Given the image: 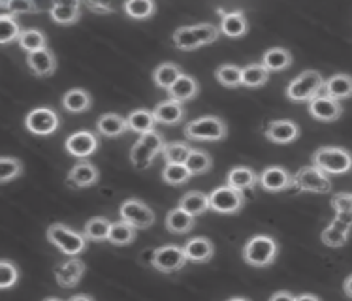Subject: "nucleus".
<instances>
[{"instance_id":"f257e3e1","label":"nucleus","mask_w":352,"mask_h":301,"mask_svg":"<svg viewBox=\"0 0 352 301\" xmlns=\"http://www.w3.org/2000/svg\"><path fill=\"white\" fill-rule=\"evenodd\" d=\"M280 245L270 236H252L243 247V260L252 267H267L277 260Z\"/></svg>"},{"instance_id":"f03ea898","label":"nucleus","mask_w":352,"mask_h":301,"mask_svg":"<svg viewBox=\"0 0 352 301\" xmlns=\"http://www.w3.org/2000/svg\"><path fill=\"white\" fill-rule=\"evenodd\" d=\"M164 145V136L158 130L147 132L144 136L138 137L136 144L132 145V149H130V162L136 166V170L144 172V170H147L155 162V158L158 155H162Z\"/></svg>"},{"instance_id":"7ed1b4c3","label":"nucleus","mask_w":352,"mask_h":301,"mask_svg":"<svg viewBox=\"0 0 352 301\" xmlns=\"http://www.w3.org/2000/svg\"><path fill=\"white\" fill-rule=\"evenodd\" d=\"M45 236H47V241L51 245H55L58 251L66 254L68 258L70 256H79L81 252H85L87 243H89L83 234H79L76 230L68 228L66 224L60 223L51 224L47 232H45Z\"/></svg>"},{"instance_id":"20e7f679","label":"nucleus","mask_w":352,"mask_h":301,"mask_svg":"<svg viewBox=\"0 0 352 301\" xmlns=\"http://www.w3.org/2000/svg\"><path fill=\"white\" fill-rule=\"evenodd\" d=\"M313 166L326 175H343L352 170V153L343 147H320L313 155Z\"/></svg>"},{"instance_id":"39448f33","label":"nucleus","mask_w":352,"mask_h":301,"mask_svg":"<svg viewBox=\"0 0 352 301\" xmlns=\"http://www.w3.org/2000/svg\"><path fill=\"white\" fill-rule=\"evenodd\" d=\"M326 81L316 70H305L294 78L287 87V98L290 102H311L324 93Z\"/></svg>"},{"instance_id":"423d86ee","label":"nucleus","mask_w":352,"mask_h":301,"mask_svg":"<svg viewBox=\"0 0 352 301\" xmlns=\"http://www.w3.org/2000/svg\"><path fill=\"white\" fill-rule=\"evenodd\" d=\"M185 136L195 142H221L226 137V122L217 115H204L185 124Z\"/></svg>"},{"instance_id":"0eeeda50","label":"nucleus","mask_w":352,"mask_h":301,"mask_svg":"<svg viewBox=\"0 0 352 301\" xmlns=\"http://www.w3.org/2000/svg\"><path fill=\"white\" fill-rule=\"evenodd\" d=\"M294 188L300 192H315V194H330L331 185L330 175L320 172L315 166H303L302 170L294 173Z\"/></svg>"},{"instance_id":"6e6552de","label":"nucleus","mask_w":352,"mask_h":301,"mask_svg":"<svg viewBox=\"0 0 352 301\" xmlns=\"http://www.w3.org/2000/svg\"><path fill=\"white\" fill-rule=\"evenodd\" d=\"M209 196V209L221 213V215H236L245 205V194L236 190V188L223 185L217 187Z\"/></svg>"},{"instance_id":"1a4fd4ad","label":"nucleus","mask_w":352,"mask_h":301,"mask_svg":"<svg viewBox=\"0 0 352 301\" xmlns=\"http://www.w3.org/2000/svg\"><path fill=\"white\" fill-rule=\"evenodd\" d=\"M119 219L124 221V223L132 224L136 230H147L151 228L157 216H155V211H153L145 201L142 200H124L119 208Z\"/></svg>"},{"instance_id":"9d476101","label":"nucleus","mask_w":352,"mask_h":301,"mask_svg":"<svg viewBox=\"0 0 352 301\" xmlns=\"http://www.w3.org/2000/svg\"><path fill=\"white\" fill-rule=\"evenodd\" d=\"M25 126L34 136H51L60 126V117L55 109L34 108L25 117Z\"/></svg>"},{"instance_id":"9b49d317","label":"nucleus","mask_w":352,"mask_h":301,"mask_svg":"<svg viewBox=\"0 0 352 301\" xmlns=\"http://www.w3.org/2000/svg\"><path fill=\"white\" fill-rule=\"evenodd\" d=\"M100 147V140H98V132H93V130H78L70 136L66 137L65 149L76 158H81L85 160L91 155H94Z\"/></svg>"},{"instance_id":"f8f14e48","label":"nucleus","mask_w":352,"mask_h":301,"mask_svg":"<svg viewBox=\"0 0 352 301\" xmlns=\"http://www.w3.org/2000/svg\"><path fill=\"white\" fill-rule=\"evenodd\" d=\"M188 260L185 256V251L177 245H162L155 249V260L153 267L160 273H175L181 271Z\"/></svg>"},{"instance_id":"ddd939ff","label":"nucleus","mask_w":352,"mask_h":301,"mask_svg":"<svg viewBox=\"0 0 352 301\" xmlns=\"http://www.w3.org/2000/svg\"><path fill=\"white\" fill-rule=\"evenodd\" d=\"M87 265L79 256H70L65 262L55 265V280H57L58 287L63 288H72L79 285V280L83 279L85 275Z\"/></svg>"},{"instance_id":"4468645a","label":"nucleus","mask_w":352,"mask_h":301,"mask_svg":"<svg viewBox=\"0 0 352 301\" xmlns=\"http://www.w3.org/2000/svg\"><path fill=\"white\" fill-rule=\"evenodd\" d=\"M258 185L267 192H285L294 188V175L280 166H270L260 173Z\"/></svg>"},{"instance_id":"2eb2a0df","label":"nucleus","mask_w":352,"mask_h":301,"mask_svg":"<svg viewBox=\"0 0 352 301\" xmlns=\"http://www.w3.org/2000/svg\"><path fill=\"white\" fill-rule=\"evenodd\" d=\"M307 108H309L311 117L320 122H333L338 121L339 117L343 115V106H341V102L333 100V98L326 96L324 93L320 94V96L313 98Z\"/></svg>"},{"instance_id":"dca6fc26","label":"nucleus","mask_w":352,"mask_h":301,"mask_svg":"<svg viewBox=\"0 0 352 301\" xmlns=\"http://www.w3.org/2000/svg\"><path fill=\"white\" fill-rule=\"evenodd\" d=\"M100 179V170L89 162V160H79L72 170L66 175V181L72 188H89L96 185Z\"/></svg>"},{"instance_id":"f3484780","label":"nucleus","mask_w":352,"mask_h":301,"mask_svg":"<svg viewBox=\"0 0 352 301\" xmlns=\"http://www.w3.org/2000/svg\"><path fill=\"white\" fill-rule=\"evenodd\" d=\"M266 137L270 142L279 145L292 144L300 137V126H298V122L290 121V119L272 121L266 126Z\"/></svg>"},{"instance_id":"a211bd4d","label":"nucleus","mask_w":352,"mask_h":301,"mask_svg":"<svg viewBox=\"0 0 352 301\" xmlns=\"http://www.w3.org/2000/svg\"><path fill=\"white\" fill-rule=\"evenodd\" d=\"M27 66L30 68V72L38 76V78H50L57 70V57L47 47V49L36 51V53L27 55Z\"/></svg>"},{"instance_id":"6ab92c4d","label":"nucleus","mask_w":352,"mask_h":301,"mask_svg":"<svg viewBox=\"0 0 352 301\" xmlns=\"http://www.w3.org/2000/svg\"><path fill=\"white\" fill-rule=\"evenodd\" d=\"M221 14V34L228 38H241L247 34L249 30V23H247V17H245L243 12H224V10H217Z\"/></svg>"},{"instance_id":"aec40b11","label":"nucleus","mask_w":352,"mask_h":301,"mask_svg":"<svg viewBox=\"0 0 352 301\" xmlns=\"http://www.w3.org/2000/svg\"><path fill=\"white\" fill-rule=\"evenodd\" d=\"M258 181L260 175H256V172L249 166H236L226 175V185L243 194L251 192L252 188L258 185Z\"/></svg>"},{"instance_id":"412c9836","label":"nucleus","mask_w":352,"mask_h":301,"mask_svg":"<svg viewBox=\"0 0 352 301\" xmlns=\"http://www.w3.org/2000/svg\"><path fill=\"white\" fill-rule=\"evenodd\" d=\"M183 251H185V256H187L188 262H192V264H206V262L213 258L215 247L211 243V239L200 236L190 237L185 243V247H183Z\"/></svg>"},{"instance_id":"4be33fe9","label":"nucleus","mask_w":352,"mask_h":301,"mask_svg":"<svg viewBox=\"0 0 352 301\" xmlns=\"http://www.w3.org/2000/svg\"><path fill=\"white\" fill-rule=\"evenodd\" d=\"M324 94L338 102L352 98V76H349V74H336L330 79H326Z\"/></svg>"},{"instance_id":"5701e85b","label":"nucleus","mask_w":352,"mask_h":301,"mask_svg":"<svg viewBox=\"0 0 352 301\" xmlns=\"http://www.w3.org/2000/svg\"><path fill=\"white\" fill-rule=\"evenodd\" d=\"M196 226V216L188 215L187 211H183L181 208H175L172 211H168L166 215V230L170 234L181 236V234H188L192 232Z\"/></svg>"},{"instance_id":"b1692460","label":"nucleus","mask_w":352,"mask_h":301,"mask_svg":"<svg viewBox=\"0 0 352 301\" xmlns=\"http://www.w3.org/2000/svg\"><path fill=\"white\" fill-rule=\"evenodd\" d=\"M153 113L157 117V122H162V124L172 126V124H177V122L183 121L185 109H183V104H181V102L168 98V100L158 102L157 108L153 109Z\"/></svg>"},{"instance_id":"393cba45","label":"nucleus","mask_w":352,"mask_h":301,"mask_svg":"<svg viewBox=\"0 0 352 301\" xmlns=\"http://www.w3.org/2000/svg\"><path fill=\"white\" fill-rule=\"evenodd\" d=\"M129 130V122L117 113H104L96 121V132L106 137H119Z\"/></svg>"},{"instance_id":"a878e982","label":"nucleus","mask_w":352,"mask_h":301,"mask_svg":"<svg viewBox=\"0 0 352 301\" xmlns=\"http://www.w3.org/2000/svg\"><path fill=\"white\" fill-rule=\"evenodd\" d=\"M50 15L57 25H74L81 17V4L79 2H55L51 4Z\"/></svg>"},{"instance_id":"bb28decb","label":"nucleus","mask_w":352,"mask_h":301,"mask_svg":"<svg viewBox=\"0 0 352 301\" xmlns=\"http://www.w3.org/2000/svg\"><path fill=\"white\" fill-rule=\"evenodd\" d=\"M198 93H200V85H198V81H196L192 76H187V74H183V76L173 83L172 89L168 91L170 98H172V100L181 102V104L196 98Z\"/></svg>"},{"instance_id":"cd10ccee","label":"nucleus","mask_w":352,"mask_h":301,"mask_svg":"<svg viewBox=\"0 0 352 301\" xmlns=\"http://www.w3.org/2000/svg\"><path fill=\"white\" fill-rule=\"evenodd\" d=\"M93 106V98L85 89H70L63 94V108L70 113H85Z\"/></svg>"},{"instance_id":"c85d7f7f","label":"nucleus","mask_w":352,"mask_h":301,"mask_svg":"<svg viewBox=\"0 0 352 301\" xmlns=\"http://www.w3.org/2000/svg\"><path fill=\"white\" fill-rule=\"evenodd\" d=\"M262 66L266 68L267 72H283L292 65V53L283 47H272L262 55Z\"/></svg>"},{"instance_id":"c756f323","label":"nucleus","mask_w":352,"mask_h":301,"mask_svg":"<svg viewBox=\"0 0 352 301\" xmlns=\"http://www.w3.org/2000/svg\"><path fill=\"white\" fill-rule=\"evenodd\" d=\"M111 224L113 223L109 219H106V216H93L91 221H87L81 234L87 237V241H94V243L108 241Z\"/></svg>"},{"instance_id":"7c9ffc66","label":"nucleus","mask_w":352,"mask_h":301,"mask_svg":"<svg viewBox=\"0 0 352 301\" xmlns=\"http://www.w3.org/2000/svg\"><path fill=\"white\" fill-rule=\"evenodd\" d=\"M126 122H129V130L136 132L140 136H144L147 132H153L155 130V124H157V117L149 109H134L130 111V115L126 117Z\"/></svg>"},{"instance_id":"2f4dec72","label":"nucleus","mask_w":352,"mask_h":301,"mask_svg":"<svg viewBox=\"0 0 352 301\" xmlns=\"http://www.w3.org/2000/svg\"><path fill=\"white\" fill-rule=\"evenodd\" d=\"M179 208L187 211L188 215L200 216L206 211H209V196L206 192H200V190H190L185 196H181Z\"/></svg>"},{"instance_id":"473e14b6","label":"nucleus","mask_w":352,"mask_h":301,"mask_svg":"<svg viewBox=\"0 0 352 301\" xmlns=\"http://www.w3.org/2000/svg\"><path fill=\"white\" fill-rule=\"evenodd\" d=\"M181 68L175 63H164V65L157 66V70L153 72V81L158 89H164V91H170L173 87V83L181 78Z\"/></svg>"},{"instance_id":"72a5a7b5","label":"nucleus","mask_w":352,"mask_h":301,"mask_svg":"<svg viewBox=\"0 0 352 301\" xmlns=\"http://www.w3.org/2000/svg\"><path fill=\"white\" fill-rule=\"evenodd\" d=\"M138 230L132 226V224L124 223V221H117V223L111 224V232H109V243L116 245V247H126V245H132L136 241Z\"/></svg>"},{"instance_id":"f704fd0d","label":"nucleus","mask_w":352,"mask_h":301,"mask_svg":"<svg viewBox=\"0 0 352 301\" xmlns=\"http://www.w3.org/2000/svg\"><path fill=\"white\" fill-rule=\"evenodd\" d=\"M267 79H270V72L262 66V63H252L241 68V85L256 89V87L266 85Z\"/></svg>"},{"instance_id":"c9c22d12","label":"nucleus","mask_w":352,"mask_h":301,"mask_svg":"<svg viewBox=\"0 0 352 301\" xmlns=\"http://www.w3.org/2000/svg\"><path fill=\"white\" fill-rule=\"evenodd\" d=\"M190 153H192V147L185 142H170L164 145L162 157L166 164H187Z\"/></svg>"},{"instance_id":"e433bc0d","label":"nucleus","mask_w":352,"mask_h":301,"mask_svg":"<svg viewBox=\"0 0 352 301\" xmlns=\"http://www.w3.org/2000/svg\"><path fill=\"white\" fill-rule=\"evenodd\" d=\"M19 47L27 51V55L30 53H36V51L47 49V38L43 34L42 30L38 29H27L23 30L21 38H19Z\"/></svg>"},{"instance_id":"4c0bfd02","label":"nucleus","mask_w":352,"mask_h":301,"mask_svg":"<svg viewBox=\"0 0 352 301\" xmlns=\"http://www.w3.org/2000/svg\"><path fill=\"white\" fill-rule=\"evenodd\" d=\"M122 10L132 19H149L157 12V4L153 0H129L122 4Z\"/></svg>"},{"instance_id":"58836bf2","label":"nucleus","mask_w":352,"mask_h":301,"mask_svg":"<svg viewBox=\"0 0 352 301\" xmlns=\"http://www.w3.org/2000/svg\"><path fill=\"white\" fill-rule=\"evenodd\" d=\"M23 30L19 27V23L15 21L14 15L0 14V42L2 45H10L12 42H19Z\"/></svg>"},{"instance_id":"ea45409f","label":"nucleus","mask_w":352,"mask_h":301,"mask_svg":"<svg viewBox=\"0 0 352 301\" xmlns=\"http://www.w3.org/2000/svg\"><path fill=\"white\" fill-rule=\"evenodd\" d=\"M188 172L190 175H204V173H208L211 170V166H213V160L209 157L206 150L201 149H192L190 153V157H188L187 164Z\"/></svg>"},{"instance_id":"a19ab883","label":"nucleus","mask_w":352,"mask_h":301,"mask_svg":"<svg viewBox=\"0 0 352 301\" xmlns=\"http://www.w3.org/2000/svg\"><path fill=\"white\" fill-rule=\"evenodd\" d=\"M173 43H175V47L181 51H195L198 47H201L200 42H198V38L195 34V29H192V25L190 27H179V29L173 32L172 36Z\"/></svg>"},{"instance_id":"79ce46f5","label":"nucleus","mask_w":352,"mask_h":301,"mask_svg":"<svg viewBox=\"0 0 352 301\" xmlns=\"http://www.w3.org/2000/svg\"><path fill=\"white\" fill-rule=\"evenodd\" d=\"M192 175L188 172V168L185 164H166L162 170V179L172 185V187H181L185 185Z\"/></svg>"},{"instance_id":"37998d69","label":"nucleus","mask_w":352,"mask_h":301,"mask_svg":"<svg viewBox=\"0 0 352 301\" xmlns=\"http://www.w3.org/2000/svg\"><path fill=\"white\" fill-rule=\"evenodd\" d=\"M215 78L223 87L236 89L241 85V68L236 65H221L215 70Z\"/></svg>"},{"instance_id":"c03bdc74","label":"nucleus","mask_w":352,"mask_h":301,"mask_svg":"<svg viewBox=\"0 0 352 301\" xmlns=\"http://www.w3.org/2000/svg\"><path fill=\"white\" fill-rule=\"evenodd\" d=\"M23 173L21 160L14 157H2L0 158V183L8 185L10 181L17 179Z\"/></svg>"},{"instance_id":"a18cd8bd","label":"nucleus","mask_w":352,"mask_h":301,"mask_svg":"<svg viewBox=\"0 0 352 301\" xmlns=\"http://www.w3.org/2000/svg\"><path fill=\"white\" fill-rule=\"evenodd\" d=\"M2 14L8 15H25V14H38L40 8L32 0H12V2H0Z\"/></svg>"},{"instance_id":"49530a36","label":"nucleus","mask_w":352,"mask_h":301,"mask_svg":"<svg viewBox=\"0 0 352 301\" xmlns=\"http://www.w3.org/2000/svg\"><path fill=\"white\" fill-rule=\"evenodd\" d=\"M192 29H195V34L201 47L217 42L219 36H221V29L215 27V25H211V23H198V25H192Z\"/></svg>"},{"instance_id":"de8ad7c7","label":"nucleus","mask_w":352,"mask_h":301,"mask_svg":"<svg viewBox=\"0 0 352 301\" xmlns=\"http://www.w3.org/2000/svg\"><path fill=\"white\" fill-rule=\"evenodd\" d=\"M320 241H322L326 247L339 249V247H345V245L349 243V234H345V232H341V230L338 228H333V226H328L326 230H322Z\"/></svg>"},{"instance_id":"09e8293b","label":"nucleus","mask_w":352,"mask_h":301,"mask_svg":"<svg viewBox=\"0 0 352 301\" xmlns=\"http://www.w3.org/2000/svg\"><path fill=\"white\" fill-rule=\"evenodd\" d=\"M19 280V269L17 265L12 264L10 260H2L0 262V288L8 290L12 288Z\"/></svg>"},{"instance_id":"8fccbe9b","label":"nucleus","mask_w":352,"mask_h":301,"mask_svg":"<svg viewBox=\"0 0 352 301\" xmlns=\"http://www.w3.org/2000/svg\"><path fill=\"white\" fill-rule=\"evenodd\" d=\"M331 208L336 209V213H345L352 211V194L339 192L331 198Z\"/></svg>"},{"instance_id":"3c124183","label":"nucleus","mask_w":352,"mask_h":301,"mask_svg":"<svg viewBox=\"0 0 352 301\" xmlns=\"http://www.w3.org/2000/svg\"><path fill=\"white\" fill-rule=\"evenodd\" d=\"M330 226H333V228H338V230H341V232L349 234L352 228V211L336 213V216H333V221L330 223Z\"/></svg>"},{"instance_id":"603ef678","label":"nucleus","mask_w":352,"mask_h":301,"mask_svg":"<svg viewBox=\"0 0 352 301\" xmlns=\"http://www.w3.org/2000/svg\"><path fill=\"white\" fill-rule=\"evenodd\" d=\"M85 6L94 12V14L98 15H108V14H113L116 12V8L111 6V4H98V2H85Z\"/></svg>"},{"instance_id":"864d4df0","label":"nucleus","mask_w":352,"mask_h":301,"mask_svg":"<svg viewBox=\"0 0 352 301\" xmlns=\"http://www.w3.org/2000/svg\"><path fill=\"white\" fill-rule=\"evenodd\" d=\"M270 301H296V296L288 290H279L270 298Z\"/></svg>"},{"instance_id":"5fc2aeb1","label":"nucleus","mask_w":352,"mask_h":301,"mask_svg":"<svg viewBox=\"0 0 352 301\" xmlns=\"http://www.w3.org/2000/svg\"><path fill=\"white\" fill-rule=\"evenodd\" d=\"M343 292L346 294V298H351L352 300V273L346 277L345 282H343Z\"/></svg>"},{"instance_id":"6e6d98bb","label":"nucleus","mask_w":352,"mask_h":301,"mask_svg":"<svg viewBox=\"0 0 352 301\" xmlns=\"http://www.w3.org/2000/svg\"><path fill=\"white\" fill-rule=\"evenodd\" d=\"M296 301H322V300L315 294H300V296H296Z\"/></svg>"},{"instance_id":"4d7b16f0","label":"nucleus","mask_w":352,"mask_h":301,"mask_svg":"<svg viewBox=\"0 0 352 301\" xmlns=\"http://www.w3.org/2000/svg\"><path fill=\"white\" fill-rule=\"evenodd\" d=\"M66 301H94V298H91V296H87V294H76Z\"/></svg>"},{"instance_id":"13d9d810","label":"nucleus","mask_w":352,"mask_h":301,"mask_svg":"<svg viewBox=\"0 0 352 301\" xmlns=\"http://www.w3.org/2000/svg\"><path fill=\"white\" fill-rule=\"evenodd\" d=\"M226 301H249L247 298H230V300H226Z\"/></svg>"},{"instance_id":"bf43d9fd","label":"nucleus","mask_w":352,"mask_h":301,"mask_svg":"<svg viewBox=\"0 0 352 301\" xmlns=\"http://www.w3.org/2000/svg\"><path fill=\"white\" fill-rule=\"evenodd\" d=\"M43 301H65V300H60V298H47V300H43Z\"/></svg>"}]
</instances>
